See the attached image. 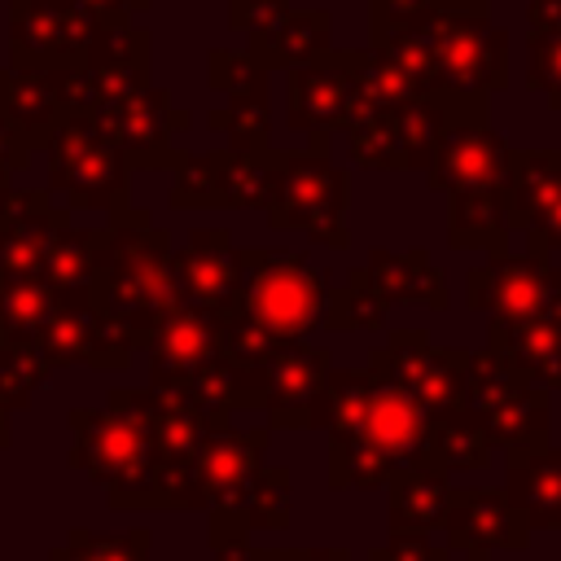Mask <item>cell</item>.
I'll return each mask as SVG.
<instances>
[{"label":"cell","mask_w":561,"mask_h":561,"mask_svg":"<svg viewBox=\"0 0 561 561\" xmlns=\"http://www.w3.org/2000/svg\"><path fill=\"white\" fill-rule=\"evenodd\" d=\"M421 39L434 57L438 83L456 96H486L504 83L508 44L486 22L482 9H460L451 0H430V9L416 18Z\"/></svg>","instance_id":"obj_1"},{"label":"cell","mask_w":561,"mask_h":561,"mask_svg":"<svg viewBox=\"0 0 561 561\" xmlns=\"http://www.w3.org/2000/svg\"><path fill=\"white\" fill-rule=\"evenodd\" d=\"M241 311L250 329H263L272 337H298L324 311L320 272H311V263L298 254H245Z\"/></svg>","instance_id":"obj_2"},{"label":"cell","mask_w":561,"mask_h":561,"mask_svg":"<svg viewBox=\"0 0 561 561\" xmlns=\"http://www.w3.org/2000/svg\"><path fill=\"white\" fill-rule=\"evenodd\" d=\"M504 167H508V149L486 127L482 101H473L469 114H460V118L447 110V123H443L438 145H434L430 184L434 188H447V193L500 188L504 184Z\"/></svg>","instance_id":"obj_3"},{"label":"cell","mask_w":561,"mask_h":561,"mask_svg":"<svg viewBox=\"0 0 561 561\" xmlns=\"http://www.w3.org/2000/svg\"><path fill=\"white\" fill-rule=\"evenodd\" d=\"M276 184V202H272V224L280 228H302L329 245H342V202H346V184L342 175L307 153V158H285V175H272Z\"/></svg>","instance_id":"obj_4"},{"label":"cell","mask_w":561,"mask_h":561,"mask_svg":"<svg viewBox=\"0 0 561 561\" xmlns=\"http://www.w3.org/2000/svg\"><path fill=\"white\" fill-rule=\"evenodd\" d=\"M552 276L548 254H504L495 250L478 272H469V307H482L495 316V324L535 320L552 307Z\"/></svg>","instance_id":"obj_5"},{"label":"cell","mask_w":561,"mask_h":561,"mask_svg":"<svg viewBox=\"0 0 561 561\" xmlns=\"http://www.w3.org/2000/svg\"><path fill=\"white\" fill-rule=\"evenodd\" d=\"M75 430H79L75 460L83 469H92L96 478H110L114 491H123V482H136L140 478L145 451H149V438H153V421L145 416V408L136 416H127L123 403H118V394H114V408L110 412H79L75 416Z\"/></svg>","instance_id":"obj_6"},{"label":"cell","mask_w":561,"mask_h":561,"mask_svg":"<svg viewBox=\"0 0 561 561\" xmlns=\"http://www.w3.org/2000/svg\"><path fill=\"white\" fill-rule=\"evenodd\" d=\"M359 61L351 53L307 61L289 75V123L307 131H324L333 123H355V96H359Z\"/></svg>","instance_id":"obj_7"},{"label":"cell","mask_w":561,"mask_h":561,"mask_svg":"<svg viewBox=\"0 0 561 561\" xmlns=\"http://www.w3.org/2000/svg\"><path fill=\"white\" fill-rule=\"evenodd\" d=\"M110 136L96 131L92 123H66L61 131V145H57V184L70 188L79 202H101L105 188L123 184L118 175V158H114V145H105Z\"/></svg>","instance_id":"obj_8"},{"label":"cell","mask_w":561,"mask_h":561,"mask_svg":"<svg viewBox=\"0 0 561 561\" xmlns=\"http://www.w3.org/2000/svg\"><path fill=\"white\" fill-rule=\"evenodd\" d=\"M324 351H307V346H289V351H276L263 359V373H259V394L254 399H267L276 408V416L285 425H298L294 408H307L320 399L324 390Z\"/></svg>","instance_id":"obj_9"},{"label":"cell","mask_w":561,"mask_h":561,"mask_svg":"<svg viewBox=\"0 0 561 561\" xmlns=\"http://www.w3.org/2000/svg\"><path fill=\"white\" fill-rule=\"evenodd\" d=\"M180 280L206 302H224L241 289V254L228 245V232H193L180 254Z\"/></svg>","instance_id":"obj_10"},{"label":"cell","mask_w":561,"mask_h":561,"mask_svg":"<svg viewBox=\"0 0 561 561\" xmlns=\"http://www.w3.org/2000/svg\"><path fill=\"white\" fill-rule=\"evenodd\" d=\"M206 364H215V320H206L202 311H167L162 333L153 337L158 377H167V373L197 377Z\"/></svg>","instance_id":"obj_11"},{"label":"cell","mask_w":561,"mask_h":561,"mask_svg":"<svg viewBox=\"0 0 561 561\" xmlns=\"http://www.w3.org/2000/svg\"><path fill=\"white\" fill-rule=\"evenodd\" d=\"M263 447V434H210L197 443V482L215 500H232L245 491L254 473V456Z\"/></svg>","instance_id":"obj_12"},{"label":"cell","mask_w":561,"mask_h":561,"mask_svg":"<svg viewBox=\"0 0 561 561\" xmlns=\"http://www.w3.org/2000/svg\"><path fill=\"white\" fill-rule=\"evenodd\" d=\"M35 39V57L57 48H83V13L70 0H18L13 4V44L26 48Z\"/></svg>","instance_id":"obj_13"},{"label":"cell","mask_w":561,"mask_h":561,"mask_svg":"<svg viewBox=\"0 0 561 561\" xmlns=\"http://www.w3.org/2000/svg\"><path fill=\"white\" fill-rule=\"evenodd\" d=\"M451 245L469 250V245H486L500 250L504 232H508V215H504V193L500 188H478V193H451V219H447Z\"/></svg>","instance_id":"obj_14"},{"label":"cell","mask_w":561,"mask_h":561,"mask_svg":"<svg viewBox=\"0 0 561 561\" xmlns=\"http://www.w3.org/2000/svg\"><path fill=\"white\" fill-rule=\"evenodd\" d=\"M373 280H377V289L386 294V298H421V302H430V307H443L447 302V294H443V272H434L430 267V259L421 254V250H412V254H373V272H368Z\"/></svg>","instance_id":"obj_15"},{"label":"cell","mask_w":561,"mask_h":561,"mask_svg":"<svg viewBox=\"0 0 561 561\" xmlns=\"http://www.w3.org/2000/svg\"><path fill=\"white\" fill-rule=\"evenodd\" d=\"M530 88L561 110V31H530Z\"/></svg>","instance_id":"obj_16"},{"label":"cell","mask_w":561,"mask_h":561,"mask_svg":"<svg viewBox=\"0 0 561 561\" xmlns=\"http://www.w3.org/2000/svg\"><path fill=\"white\" fill-rule=\"evenodd\" d=\"M526 22L530 31H561V0H530Z\"/></svg>","instance_id":"obj_17"},{"label":"cell","mask_w":561,"mask_h":561,"mask_svg":"<svg viewBox=\"0 0 561 561\" xmlns=\"http://www.w3.org/2000/svg\"><path fill=\"white\" fill-rule=\"evenodd\" d=\"M83 4H88V9H101L110 22H118V18H123V9H136V4L145 9L149 0H83Z\"/></svg>","instance_id":"obj_18"},{"label":"cell","mask_w":561,"mask_h":561,"mask_svg":"<svg viewBox=\"0 0 561 561\" xmlns=\"http://www.w3.org/2000/svg\"><path fill=\"white\" fill-rule=\"evenodd\" d=\"M451 4H460V9H482V13H486V0H451Z\"/></svg>","instance_id":"obj_19"},{"label":"cell","mask_w":561,"mask_h":561,"mask_svg":"<svg viewBox=\"0 0 561 561\" xmlns=\"http://www.w3.org/2000/svg\"><path fill=\"white\" fill-rule=\"evenodd\" d=\"M4 434H9V430H4V399H0V443H4Z\"/></svg>","instance_id":"obj_20"}]
</instances>
